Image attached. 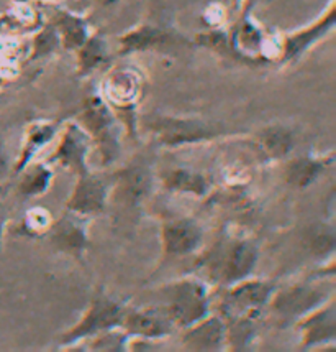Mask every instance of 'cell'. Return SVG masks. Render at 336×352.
I'll return each instance as SVG.
<instances>
[{
  "instance_id": "13",
  "label": "cell",
  "mask_w": 336,
  "mask_h": 352,
  "mask_svg": "<svg viewBox=\"0 0 336 352\" xmlns=\"http://www.w3.org/2000/svg\"><path fill=\"white\" fill-rule=\"evenodd\" d=\"M148 173L143 168L132 170L127 175V179H125V186H127L128 195L133 196V198H141V196L148 191Z\"/></svg>"
},
{
  "instance_id": "7",
  "label": "cell",
  "mask_w": 336,
  "mask_h": 352,
  "mask_svg": "<svg viewBox=\"0 0 336 352\" xmlns=\"http://www.w3.org/2000/svg\"><path fill=\"white\" fill-rule=\"evenodd\" d=\"M119 318V308L112 303H100L92 309V313L86 318V322H82L79 326L77 334H86L87 331L105 328V326H110L112 322H115Z\"/></svg>"
},
{
  "instance_id": "4",
  "label": "cell",
  "mask_w": 336,
  "mask_h": 352,
  "mask_svg": "<svg viewBox=\"0 0 336 352\" xmlns=\"http://www.w3.org/2000/svg\"><path fill=\"white\" fill-rule=\"evenodd\" d=\"M104 204V188L95 179H84L77 186L71 208L81 212H91L102 209Z\"/></svg>"
},
{
  "instance_id": "8",
  "label": "cell",
  "mask_w": 336,
  "mask_h": 352,
  "mask_svg": "<svg viewBox=\"0 0 336 352\" xmlns=\"http://www.w3.org/2000/svg\"><path fill=\"white\" fill-rule=\"evenodd\" d=\"M60 27L62 33V40L67 48H74V46L84 45L87 40L86 27L79 19L71 15H62L60 20Z\"/></svg>"
},
{
  "instance_id": "18",
  "label": "cell",
  "mask_w": 336,
  "mask_h": 352,
  "mask_svg": "<svg viewBox=\"0 0 336 352\" xmlns=\"http://www.w3.org/2000/svg\"><path fill=\"white\" fill-rule=\"evenodd\" d=\"M45 182H46V173L45 171H41V173L38 175L35 179H32L30 183H27V191L40 190V188L45 186Z\"/></svg>"
},
{
  "instance_id": "9",
  "label": "cell",
  "mask_w": 336,
  "mask_h": 352,
  "mask_svg": "<svg viewBox=\"0 0 336 352\" xmlns=\"http://www.w3.org/2000/svg\"><path fill=\"white\" fill-rule=\"evenodd\" d=\"M163 38H165V36H163V33L159 30L145 27V28H140V30L130 33V35H127L123 40H121V43H123L125 52H133V50H145L148 48V46L156 45Z\"/></svg>"
},
{
  "instance_id": "2",
  "label": "cell",
  "mask_w": 336,
  "mask_h": 352,
  "mask_svg": "<svg viewBox=\"0 0 336 352\" xmlns=\"http://www.w3.org/2000/svg\"><path fill=\"white\" fill-rule=\"evenodd\" d=\"M200 230L195 224L187 221L167 226L165 230L166 249L171 254H186L199 244Z\"/></svg>"
},
{
  "instance_id": "6",
  "label": "cell",
  "mask_w": 336,
  "mask_h": 352,
  "mask_svg": "<svg viewBox=\"0 0 336 352\" xmlns=\"http://www.w3.org/2000/svg\"><path fill=\"white\" fill-rule=\"evenodd\" d=\"M256 261V250L253 245L241 244L233 250L232 257H230L228 270H226V278L238 280L245 276L251 270Z\"/></svg>"
},
{
  "instance_id": "17",
  "label": "cell",
  "mask_w": 336,
  "mask_h": 352,
  "mask_svg": "<svg viewBox=\"0 0 336 352\" xmlns=\"http://www.w3.org/2000/svg\"><path fill=\"white\" fill-rule=\"evenodd\" d=\"M194 338H197V344L200 347H207V346H213L220 341V324L217 322H208L205 324L204 328L197 329L194 333Z\"/></svg>"
},
{
  "instance_id": "16",
  "label": "cell",
  "mask_w": 336,
  "mask_h": 352,
  "mask_svg": "<svg viewBox=\"0 0 336 352\" xmlns=\"http://www.w3.org/2000/svg\"><path fill=\"white\" fill-rule=\"evenodd\" d=\"M171 186L180 188V190H191V191H204V182H202L200 176L184 173V171H179V173L171 175Z\"/></svg>"
},
{
  "instance_id": "14",
  "label": "cell",
  "mask_w": 336,
  "mask_h": 352,
  "mask_svg": "<svg viewBox=\"0 0 336 352\" xmlns=\"http://www.w3.org/2000/svg\"><path fill=\"white\" fill-rule=\"evenodd\" d=\"M133 331H140L143 334H161L165 331V324L154 314H138L132 318L130 322Z\"/></svg>"
},
{
  "instance_id": "5",
  "label": "cell",
  "mask_w": 336,
  "mask_h": 352,
  "mask_svg": "<svg viewBox=\"0 0 336 352\" xmlns=\"http://www.w3.org/2000/svg\"><path fill=\"white\" fill-rule=\"evenodd\" d=\"M333 20H335V12L330 10L328 16L320 20V22L315 25V27L299 33V35L292 36V38H289L287 45H285V54H287V58H296L297 54H300L302 52H304V50L310 43H312V41L320 38L323 33L328 30V28L333 27Z\"/></svg>"
},
{
  "instance_id": "12",
  "label": "cell",
  "mask_w": 336,
  "mask_h": 352,
  "mask_svg": "<svg viewBox=\"0 0 336 352\" xmlns=\"http://www.w3.org/2000/svg\"><path fill=\"white\" fill-rule=\"evenodd\" d=\"M318 171H320V165L317 163L302 160L293 163L291 171H289V176H291V182L293 184H299V186H304V184L310 183L317 176Z\"/></svg>"
},
{
  "instance_id": "1",
  "label": "cell",
  "mask_w": 336,
  "mask_h": 352,
  "mask_svg": "<svg viewBox=\"0 0 336 352\" xmlns=\"http://www.w3.org/2000/svg\"><path fill=\"white\" fill-rule=\"evenodd\" d=\"M172 313L182 322H192L199 320L205 313V303L202 290L195 285H184L179 288L178 296H176L174 305H172Z\"/></svg>"
},
{
  "instance_id": "10",
  "label": "cell",
  "mask_w": 336,
  "mask_h": 352,
  "mask_svg": "<svg viewBox=\"0 0 336 352\" xmlns=\"http://www.w3.org/2000/svg\"><path fill=\"white\" fill-rule=\"evenodd\" d=\"M264 146L272 155H284L289 152L292 145V138L283 129H271L266 133H263Z\"/></svg>"
},
{
  "instance_id": "19",
  "label": "cell",
  "mask_w": 336,
  "mask_h": 352,
  "mask_svg": "<svg viewBox=\"0 0 336 352\" xmlns=\"http://www.w3.org/2000/svg\"><path fill=\"white\" fill-rule=\"evenodd\" d=\"M100 3H104V6H108V3H113V2H117V0H99Z\"/></svg>"
},
{
  "instance_id": "15",
  "label": "cell",
  "mask_w": 336,
  "mask_h": 352,
  "mask_svg": "<svg viewBox=\"0 0 336 352\" xmlns=\"http://www.w3.org/2000/svg\"><path fill=\"white\" fill-rule=\"evenodd\" d=\"M82 153H84L82 137L79 135L74 137L73 133H69V135L66 137L64 145L61 146L60 155H62V157H64L66 160H69L71 163H81Z\"/></svg>"
},
{
  "instance_id": "3",
  "label": "cell",
  "mask_w": 336,
  "mask_h": 352,
  "mask_svg": "<svg viewBox=\"0 0 336 352\" xmlns=\"http://www.w3.org/2000/svg\"><path fill=\"white\" fill-rule=\"evenodd\" d=\"M159 132H161L163 140L167 144L197 140L208 133L207 127L197 122H187V120H163L159 124Z\"/></svg>"
},
{
  "instance_id": "11",
  "label": "cell",
  "mask_w": 336,
  "mask_h": 352,
  "mask_svg": "<svg viewBox=\"0 0 336 352\" xmlns=\"http://www.w3.org/2000/svg\"><path fill=\"white\" fill-rule=\"evenodd\" d=\"M105 58V45L102 40L92 38L89 41H84V48L81 53V66L82 69H92L94 66H97L99 63H102Z\"/></svg>"
}]
</instances>
